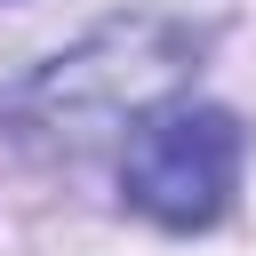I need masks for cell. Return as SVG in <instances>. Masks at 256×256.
I'll return each instance as SVG.
<instances>
[{"mask_svg": "<svg viewBox=\"0 0 256 256\" xmlns=\"http://www.w3.org/2000/svg\"><path fill=\"white\" fill-rule=\"evenodd\" d=\"M240 184V120L224 104H160L120 152V192L168 232H208Z\"/></svg>", "mask_w": 256, "mask_h": 256, "instance_id": "cell-1", "label": "cell"}]
</instances>
